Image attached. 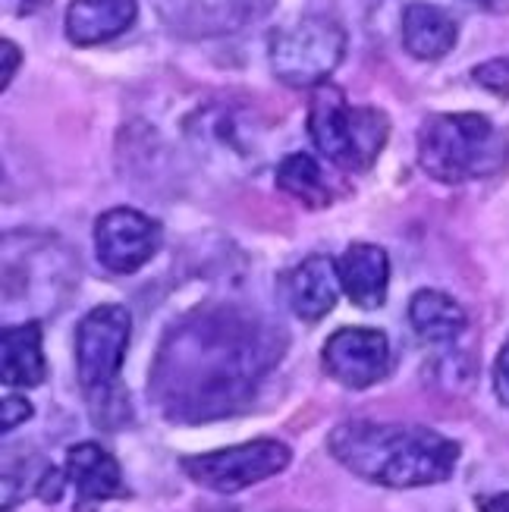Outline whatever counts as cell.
Instances as JSON below:
<instances>
[{"label": "cell", "instance_id": "obj_1", "mask_svg": "<svg viewBox=\"0 0 509 512\" xmlns=\"http://www.w3.org/2000/svg\"><path fill=\"white\" fill-rule=\"evenodd\" d=\"M277 359L274 327L239 308H205L167 333L148 387L170 421H217L249 403Z\"/></svg>", "mask_w": 509, "mask_h": 512}, {"label": "cell", "instance_id": "obj_2", "mask_svg": "<svg viewBox=\"0 0 509 512\" xmlns=\"http://www.w3.org/2000/svg\"><path fill=\"white\" fill-rule=\"evenodd\" d=\"M327 450L352 475L381 487H428L453 478L459 443L425 425L346 421L330 431Z\"/></svg>", "mask_w": 509, "mask_h": 512}, {"label": "cell", "instance_id": "obj_3", "mask_svg": "<svg viewBox=\"0 0 509 512\" xmlns=\"http://www.w3.org/2000/svg\"><path fill=\"white\" fill-rule=\"evenodd\" d=\"M418 161L447 186L488 180L509 164V139L481 114H437L418 129Z\"/></svg>", "mask_w": 509, "mask_h": 512}, {"label": "cell", "instance_id": "obj_4", "mask_svg": "<svg viewBox=\"0 0 509 512\" xmlns=\"http://www.w3.org/2000/svg\"><path fill=\"white\" fill-rule=\"evenodd\" d=\"M308 132L327 161L346 173L368 170L390 139V120L378 107L349 104L337 85H318L308 104Z\"/></svg>", "mask_w": 509, "mask_h": 512}, {"label": "cell", "instance_id": "obj_5", "mask_svg": "<svg viewBox=\"0 0 509 512\" xmlns=\"http://www.w3.org/2000/svg\"><path fill=\"white\" fill-rule=\"evenodd\" d=\"M271 70L290 88L324 85L346 54V32L330 16H302L271 35Z\"/></svg>", "mask_w": 509, "mask_h": 512}, {"label": "cell", "instance_id": "obj_6", "mask_svg": "<svg viewBox=\"0 0 509 512\" xmlns=\"http://www.w3.org/2000/svg\"><path fill=\"white\" fill-rule=\"evenodd\" d=\"M132 337V318L123 305H98L76 327V374L88 403L117 393V377Z\"/></svg>", "mask_w": 509, "mask_h": 512}, {"label": "cell", "instance_id": "obj_7", "mask_svg": "<svg viewBox=\"0 0 509 512\" xmlns=\"http://www.w3.org/2000/svg\"><path fill=\"white\" fill-rule=\"evenodd\" d=\"M290 459L293 453L286 443L274 437H261V440L239 443V447L186 456L180 465L186 478H192L198 487H208V491H217V494H236L286 472Z\"/></svg>", "mask_w": 509, "mask_h": 512}, {"label": "cell", "instance_id": "obj_8", "mask_svg": "<svg viewBox=\"0 0 509 512\" xmlns=\"http://www.w3.org/2000/svg\"><path fill=\"white\" fill-rule=\"evenodd\" d=\"M161 224L142 211L114 208L98 217L95 252L110 274H136L161 249Z\"/></svg>", "mask_w": 509, "mask_h": 512}, {"label": "cell", "instance_id": "obj_9", "mask_svg": "<svg viewBox=\"0 0 509 512\" xmlns=\"http://www.w3.org/2000/svg\"><path fill=\"white\" fill-rule=\"evenodd\" d=\"M324 371L349 390L374 387L390 368V340L374 327H340L321 349Z\"/></svg>", "mask_w": 509, "mask_h": 512}, {"label": "cell", "instance_id": "obj_10", "mask_svg": "<svg viewBox=\"0 0 509 512\" xmlns=\"http://www.w3.org/2000/svg\"><path fill=\"white\" fill-rule=\"evenodd\" d=\"M274 0H158V10L173 32L192 38L230 35L261 19Z\"/></svg>", "mask_w": 509, "mask_h": 512}, {"label": "cell", "instance_id": "obj_11", "mask_svg": "<svg viewBox=\"0 0 509 512\" xmlns=\"http://www.w3.org/2000/svg\"><path fill=\"white\" fill-rule=\"evenodd\" d=\"M343 293L337 261H330L327 255H312L299 261L283 280V296L286 305L296 318L302 321H321L330 315Z\"/></svg>", "mask_w": 509, "mask_h": 512}, {"label": "cell", "instance_id": "obj_12", "mask_svg": "<svg viewBox=\"0 0 509 512\" xmlns=\"http://www.w3.org/2000/svg\"><path fill=\"white\" fill-rule=\"evenodd\" d=\"M337 271H340L343 293L352 299V305L371 311V308H381L387 302L390 258L381 246L356 242V246H349L337 258Z\"/></svg>", "mask_w": 509, "mask_h": 512}, {"label": "cell", "instance_id": "obj_13", "mask_svg": "<svg viewBox=\"0 0 509 512\" xmlns=\"http://www.w3.org/2000/svg\"><path fill=\"white\" fill-rule=\"evenodd\" d=\"M139 16V0H73L66 10V38L76 48L114 41Z\"/></svg>", "mask_w": 509, "mask_h": 512}, {"label": "cell", "instance_id": "obj_14", "mask_svg": "<svg viewBox=\"0 0 509 512\" xmlns=\"http://www.w3.org/2000/svg\"><path fill=\"white\" fill-rule=\"evenodd\" d=\"M66 478L76 487L79 503H104L123 494V472L117 459L98 443H76L66 450Z\"/></svg>", "mask_w": 509, "mask_h": 512}, {"label": "cell", "instance_id": "obj_15", "mask_svg": "<svg viewBox=\"0 0 509 512\" xmlns=\"http://www.w3.org/2000/svg\"><path fill=\"white\" fill-rule=\"evenodd\" d=\"M459 26L450 10L415 0L403 10V44L415 60H440L456 48Z\"/></svg>", "mask_w": 509, "mask_h": 512}, {"label": "cell", "instance_id": "obj_16", "mask_svg": "<svg viewBox=\"0 0 509 512\" xmlns=\"http://www.w3.org/2000/svg\"><path fill=\"white\" fill-rule=\"evenodd\" d=\"M48 374L41 349V324L26 321L0 333V381L7 387H38Z\"/></svg>", "mask_w": 509, "mask_h": 512}, {"label": "cell", "instance_id": "obj_17", "mask_svg": "<svg viewBox=\"0 0 509 512\" xmlns=\"http://www.w3.org/2000/svg\"><path fill=\"white\" fill-rule=\"evenodd\" d=\"M409 321L418 337L428 343H453L469 324L462 305L440 289H418L409 302Z\"/></svg>", "mask_w": 509, "mask_h": 512}, {"label": "cell", "instance_id": "obj_18", "mask_svg": "<svg viewBox=\"0 0 509 512\" xmlns=\"http://www.w3.org/2000/svg\"><path fill=\"white\" fill-rule=\"evenodd\" d=\"M277 186L305 208H327L334 202V189H330L321 164L305 151H293L277 164Z\"/></svg>", "mask_w": 509, "mask_h": 512}, {"label": "cell", "instance_id": "obj_19", "mask_svg": "<svg viewBox=\"0 0 509 512\" xmlns=\"http://www.w3.org/2000/svg\"><path fill=\"white\" fill-rule=\"evenodd\" d=\"M475 82L481 88H488V92L500 95V98H509V57H497V60L481 63L475 70Z\"/></svg>", "mask_w": 509, "mask_h": 512}, {"label": "cell", "instance_id": "obj_20", "mask_svg": "<svg viewBox=\"0 0 509 512\" xmlns=\"http://www.w3.org/2000/svg\"><path fill=\"white\" fill-rule=\"evenodd\" d=\"M32 418V403L26 396H16V393H7L4 403H0V431L10 434L13 428H19L22 421Z\"/></svg>", "mask_w": 509, "mask_h": 512}, {"label": "cell", "instance_id": "obj_21", "mask_svg": "<svg viewBox=\"0 0 509 512\" xmlns=\"http://www.w3.org/2000/svg\"><path fill=\"white\" fill-rule=\"evenodd\" d=\"M494 393L500 403L509 409V343L500 349L497 362H494Z\"/></svg>", "mask_w": 509, "mask_h": 512}, {"label": "cell", "instance_id": "obj_22", "mask_svg": "<svg viewBox=\"0 0 509 512\" xmlns=\"http://www.w3.org/2000/svg\"><path fill=\"white\" fill-rule=\"evenodd\" d=\"M22 63V54L13 41H0V88H7L16 76V66Z\"/></svg>", "mask_w": 509, "mask_h": 512}, {"label": "cell", "instance_id": "obj_23", "mask_svg": "<svg viewBox=\"0 0 509 512\" xmlns=\"http://www.w3.org/2000/svg\"><path fill=\"white\" fill-rule=\"evenodd\" d=\"M478 509H481V512H509V491L478 497Z\"/></svg>", "mask_w": 509, "mask_h": 512}, {"label": "cell", "instance_id": "obj_24", "mask_svg": "<svg viewBox=\"0 0 509 512\" xmlns=\"http://www.w3.org/2000/svg\"><path fill=\"white\" fill-rule=\"evenodd\" d=\"M469 4L488 10V13H506L509 10V0H469Z\"/></svg>", "mask_w": 509, "mask_h": 512}, {"label": "cell", "instance_id": "obj_25", "mask_svg": "<svg viewBox=\"0 0 509 512\" xmlns=\"http://www.w3.org/2000/svg\"><path fill=\"white\" fill-rule=\"evenodd\" d=\"M13 13H32L38 7V0H4Z\"/></svg>", "mask_w": 509, "mask_h": 512}]
</instances>
